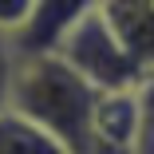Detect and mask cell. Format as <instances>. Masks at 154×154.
Segmentation results:
<instances>
[{
	"mask_svg": "<svg viewBox=\"0 0 154 154\" xmlns=\"http://www.w3.org/2000/svg\"><path fill=\"white\" fill-rule=\"evenodd\" d=\"M8 111L24 115L28 122H36V127H44L71 154H87L91 150L95 91H91L59 55L16 59L12 87H8Z\"/></svg>",
	"mask_w": 154,
	"mask_h": 154,
	"instance_id": "1",
	"label": "cell"
},
{
	"mask_svg": "<svg viewBox=\"0 0 154 154\" xmlns=\"http://www.w3.org/2000/svg\"><path fill=\"white\" fill-rule=\"evenodd\" d=\"M63 63L95 91V95H115V91H134L142 83V67L131 59L115 36V28L103 12V4H87L79 24L67 32L63 48L55 51Z\"/></svg>",
	"mask_w": 154,
	"mask_h": 154,
	"instance_id": "2",
	"label": "cell"
},
{
	"mask_svg": "<svg viewBox=\"0 0 154 154\" xmlns=\"http://www.w3.org/2000/svg\"><path fill=\"white\" fill-rule=\"evenodd\" d=\"M87 12V0H32L20 32L8 40L16 59H40V55H55L63 48L67 32L79 24V16Z\"/></svg>",
	"mask_w": 154,
	"mask_h": 154,
	"instance_id": "3",
	"label": "cell"
},
{
	"mask_svg": "<svg viewBox=\"0 0 154 154\" xmlns=\"http://www.w3.org/2000/svg\"><path fill=\"white\" fill-rule=\"evenodd\" d=\"M138 127H142L138 91L95 95V111H91V142L111 146V150H134Z\"/></svg>",
	"mask_w": 154,
	"mask_h": 154,
	"instance_id": "4",
	"label": "cell"
},
{
	"mask_svg": "<svg viewBox=\"0 0 154 154\" xmlns=\"http://www.w3.org/2000/svg\"><path fill=\"white\" fill-rule=\"evenodd\" d=\"M0 154H71V150L59 138H51L44 127L4 107L0 111Z\"/></svg>",
	"mask_w": 154,
	"mask_h": 154,
	"instance_id": "5",
	"label": "cell"
},
{
	"mask_svg": "<svg viewBox=\"0 0 154 154\" xmlns=\"http://www.w3.org/2000/svg\"><path fill=\"white\" fill-rule=\"evenodd\" d=\"M28 8H32V0H0V36H4V40H12L20 32Z\"/></svg>",
	"mask_w": 154,
	"mask_h": 154,
	"instance_id": "6",
	"label": "cell"
},
{
	"mask_svg": "<svg viewBox=\"0 0 154 154\" xmlns=\"http://www.w3.org/2000/svg\"><path fill=\"white\" fill-rule=\"evenodd\" d=\"M12 71H16V51L12 44L0 36V111L8 107V87H12Z\"/></svg>",
	"mask_w": 154,
	"mask_h": 154,
	"instance_id": "7",
	"label": "cell"
},
{
	"mask_svg": "<svg viewBox=\"0 0 154 154\" xmlns=\"http://www.w3.org/2000/svg\"><path fill=\"white\" fill-rule=\"evenodd\" d=\"M134 91H138L142 111H146V115H154V71H146V75H142V83H138Z\"/></svg>",
	"mask_w": 154,
	"mask_h": 154,
	"instance_id": "8",
	"label": "cell"
}]
</instances>
